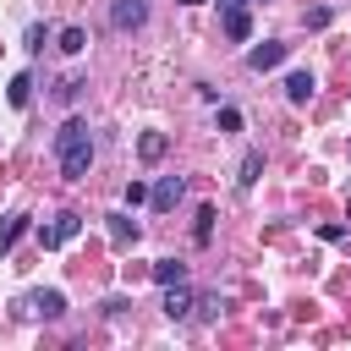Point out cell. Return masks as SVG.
Segmentation results:
<instances>
[{"label":"cell","instance_id":"cell-2","mask_svg":"<svg viewBox=\"0 0 351 351\" xmlns=\"http://www.w3.org/2000/svg\"><path fill=\"white\" fill-rule=\"evenodd\" d=\"M285 55H291V44H280V38H263V44H252V49H247V66H252V71H274Z\"/></svg>","mask_w":351,"mask_h":351},{"label":"cell","instance_id":"cell-6","mask_svg":"<svg viewBox=\"0 0 351 351\" xmlns=\"http://www.w3.org/2000/svg\"><path fill=\"white\" fill-rule=\"evenodd\" d=\"M77 230H82V214H60L55 225H44V230H38V241H44V247H60V241H71Z\"/></svg>","mask_w":351,"mask_h":351},{"label":"cell","instance_id":"cell-12","mask_svg":"<svg viewBox=\"0 0 351 351\" xmlns=\"http://www.w3.org/2000/svg\"><path fill=\"white\" fill-rule=\"evenodd\" d=\"M22 230H27V214H5V219H0V252H11Z\"/></svg>","mask_w":351,"mask_h":351},{"label":"cell","instance_id":"cell-17","mask_svg":"<svg viewBox=\"0 0 351 351\" xmlns=\"http://www.w3.org/2000/svg\"><path fill=\"white\" fill-rule=\"evenodd\" d=\"M192 241H197V247H208V241H214V208H208V203L197 208V225H192Z\"/></svg>","mask_w":351,"mask_h":351},{"label":"cell","instance_id":"cell-7","mask_svg":"<svg viewBox=\"0 0 351 351\" xmlns=\"http://www.w3.org/2000/svg\"><path fill=\"white\" fill-rule=\"evenodd\" d=\"M313 93H318V77H313V71H291V77H285V99H291V104H307Z\"/></svg>","mask_w":351,"mask_h":351},{"label":"cell","instance_id":"cell-8","mask_svg":"<svg viewBox=\"0 0 351 351\" xmlns=\"http://www.w3.org/2000/svg\"><path fill=\"white\" fill-rule=\"evenodd\" d=\"M27 313H38V318H60V313H66V296H60V291H33V296H27Z\"/></svg>","mask_w":351,"mask_h":351},{"label":"cell","instance_id":"cell-15","mask_svg":"<svg viewBox=\"0 0 351 351\" xmlns=\"http://www.w3.org/2000/svg\"><path fill=\"white\" fill-rule=\"evenodd\" d=\"M60 49H66V55H82V49H88V27H77V22L60 27Z\"/></svg>","mask_w":351,"mask_h":351},{"label":"cell","instance_id":"cell-23","mask_svg":"<svg viewBox=\"0 0 351 351\" xmlns=\"http://www.w3.org/2000/svg\"><path fill=\"white\" fill-rule=\"evenodd\" d=\"M225 5H247V0H219V11H225Z\"/></svg>","mask_w":351,"mask_h":351},{"label":"cell","instance_id":"cell-5","mask_svg":"<svg viewBox=\"0 0 351 351\" xmlns=\"http://www.w3.org/2000/svg\"><path fill=\"white\" fill-rule=\"evenodd\" d=\"M165 291V318H192V285L176 280V285H159Z\"/></svg>","mask_w":351,"mask_h":351},{"label":"cell","instance_id":"cell-14","mask_svg":"<svg viewBox=\"0 0 351 351\" xmlns=\"http://www.w3.org/2000/svg\"><path fill=\"white\" fill-rule=\"evenodd\" d=\"M154 280H159V285H176V280H186V263H181V258H159V263H154Z\"/></svg>","mask_w":351,"mask_h":351},{"label":"cell","instance_id":"cell-22","mask_svg":"<svg viewBox=\"0 0 351 351\" xmlns=\"http://www.w3.org/2000/svg\"><path fill=\"white\" fill-rule=\"evenodd\" d=\"M126 203H132V208H137V203H148V186H143V181H132V186H126Z\"/></svg>","mask_w":351,"mask_h":351},{"label":"cell","instance_id":"cell-3","mask_svg":"<svg viewBox=\"0 0 351 351\" xmlns=\"http://www.w3.org/2000/svg\"><path fill=\"white\" fill-rule=\"evenodd\" d=\"M181 192H186V181H181V176H159V181L148 186V203H154L159 214H170V208L181 203Z\"/></svg>","mask_w":351,"mask_h":351},{"label":"cell","instance_id":"cell-20","mask_svg":"<svg viewBox=\"0 0 351 351\" xmlns=\"http://www.w3.org/2000/svg\"><path fill=\"white\" fill-rule=\"evenodd\" d=\"M219 132H241V110L236 104H219Z\"/></svg>","mask_w":351,"mask_h":351},{"label":"cell","instance_id":"cell-13","mask_svg":"<svg viewBox=\"0 0 351 351\" xmlns=\"http://www.w3.org/2000/svg\"><path fill=\"white\" fill-rule=\"evenodd\" d=\"M5 99H11V110H27V99H33V77H27V71H22V77H11Z\"/></svg>","mask_w":351,"mask_h":351},{"label":"cell","instance_id":"cell-16","mask_svg":"<svg viewBox=\"0 0 351 351\" xmlns=\"http://www.w3.org/2000/svg\"><path fill=\"white\" fill-rule=\"evenodd\" d=\"M258 176H263V154H258V148H247V154H241V176H236V181H241V186H252Z\"/></svg>","mask_w":351,"mask_h":351},{"label":"cell","instance_id":"cell-24","mask_svg":"<svg viewBox=\"0 0 351 351\" xmlns=\"http://www.w3.org/2000/svg\"><path fill=\"white\" fill-rule=\"evenodd\" d=\"M181 5H203V0H181Z\"/></svg>","mask_w":351,"mask_h":351},{"label":"cell","instance_id":"cell-10","mask_svg":"<svg viewBox=\"0 0 351 351\" xmlns=\"http://www.w3.org/2000/svg\"><path fill=\"white\" fill-rule=\"evenodd\" d=\"M137 154H143V165H159V159L170 154V137H165V132H143V137H137Z\"/></svg>","mask_w":351,"mask_h":351},{"label":"cell","instance_id":"cell-4","mask_svg":"<svg viewBox=\"0 0 351 351\" xmlns=\"http://www.w3.org/2000/svg\"><path fill=\"white\" fill-rule=\"evenodd\" d=\"M110 22H115L121 33H137V27L148 22V5H143V0H110Z\"/></svg>","mask_w":351,"mask_h":351},{"label":"cell","instance_id":"cell-11","mask_svg":"<svg viewBox=\"0 0 351 351\" xmlns=\"http://www.w3.org/2000/svg\"><path fill=\"white\" fill-rule=\"evenodd\" d=\"M110 241H115V247L137 241V219H132V214H110Z\"/></svg>","mask_w":351,"mask_h":351},{"label":"cell","instance_id":"cell-18","mask_svg":"<svg viewBox=\"0 0 351 351\" xmlns=\"http://www.w3.org/2000/svg\"><path fill=\"white\" fill-rule=\"evenodd\" d=\"M82 88H88L82 77H66V82H55V99H60V104H77V99H82Z\"/></svg>","mask_w":351,"mask_h":351},{"label":"cell","instance_id":"cell-21","mask_svg":"<svg viewBox=\"0 0 351 351\" xmlns=\"http://www.w3.org/2000/svg\"><path fill=\"white\" fill-rule=\"evenodd\" d=\"M329 16H335L329 5H313V11H307V27H329Z\"/></svg>","mask_w":351,"mask_h":351},{"label":"cell","instance_id":"cell-19","mask_svg":"<svg viewBox=\"0 0 351 351\" xmlns=\"http://www.w3.org/2000/svg\"><path fill=\"white\" fill-rule=\"evenodd\" d=\"M192 313H197L203 324H208V318H219V296H214V291H208V296H192Z\"/></svg>","mask_w":351,"mask_h":351},{"label":"cell","instance_id":"cell-1","mask_svg":"<svg viewBox=\"0 0 351 351\" xmlns=\"http://www.w3.org/2000/svg\"><path fill=\"white\" fill-rule=\"evenodd\" d=\"M55 159H60V176L66 181H88V170H93V132H88L82 115H71L55 132Z\"/></svg>","mask_w":351,"mask_h":351},{"label":"cell","instance_id":"cell-9","mask_svg":"<svg viewBox=\"0 0 351 351\" xmlns=\"http://www.w3.org/2000/svg\"><path fill=\"white\" fill-rule=\"evenodd\" d=\"M225 38H252V16H247V5H225Z\"/></svg>","mask_w":351,"mask_h":351}]
</instances>
